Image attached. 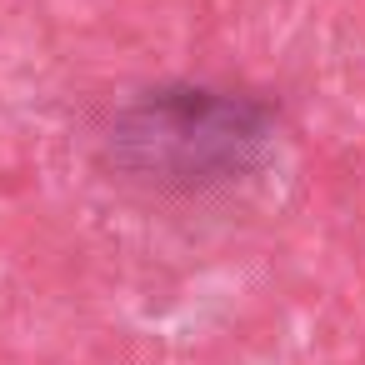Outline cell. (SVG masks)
Segmentation results:
<instances>
[{"instance_id": "cell-1", "label": "cell", "mask_w": 365, "mask_h": 365, "mask_svg": "<svg viewBox=\"0 0 365 365\" xmlns=\"http://www.w3.org/2000/svg\"><path fill=\"white\" fill-rule=\"evenodd\" d=\"M275 115L255 96L215 86H160L130 101L110 125V155L125 175L160 190H205L240 180L270 145Z\"/></svg>"}]
</instances>
